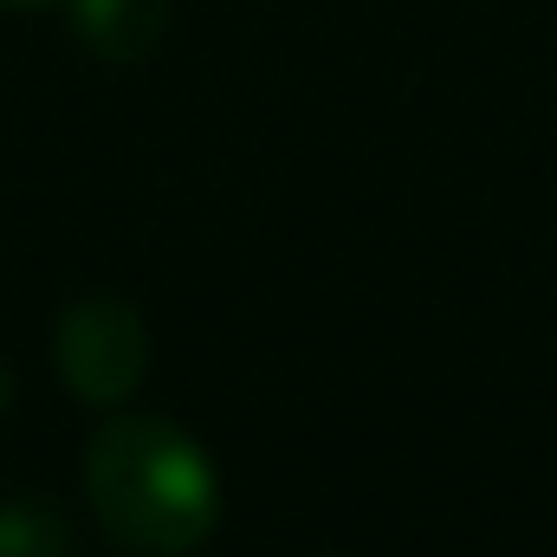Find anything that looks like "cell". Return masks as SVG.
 <instances>
[{
  "mask_svg": "<svg viewBox=\"0 0 557 557\" xmlns=\"http://www.w3.org/2000/svg\"><path fill=\"white\" fill-rule=\"evenodd\" d=\"M65 7H72V33L111 65L149 59L169 26V0H65Z\"/></svg>",
  "mask_w": 557,
  "mask_h": 557,
  "instance_id": "obj_3",
  "label": "cell"
},
{
  "mask_svg": "<svg viewBox=\"0 0 557 557\" xmlns=\"http://www.w3.org/2000/svg\"><path fill=\"white\" fill-rule=\"evenodd\" d=\"M85 493L104 532L137 552H195L221 512L208 454L175 421L156 416H124L91 434Z\"/></svg>",
  "mask_w": 557,
  "mask_h": 557,
  "instance_id": "obj_1",
  "label": "cell"
},
{
  "mask_svg": "<svg viewBox=\"0 0 557 557\" xmlns=\"http://www.w3.org/2000/svg\"><path fill=\"white\" fill-rule=\"evenodd\" d=\"M0 409H7V370H0Z\"/></svg>",
  "mask_w": 557,
  "mask_h": 557,
  "instance_id": "obj_6",
  "label": "cell"
},
{
  "mask_svg": "<svg viewBox=\"0 0 557 557\" xmlns=\"http://www.w3.org/2000/svg\"><path fill=\"white\" fill-rule=\"evenodd\" d=\"M0 557H65V539L39 506H7L0 512Z\"/></svg>",
  "mask_w": 557,
  "mask_h": 557,
  "instance_id": "obj_4",
  "label": "cell"
},
{
  "mask_svg": "<svg viewBox=\"0 0 557 557\" xmlns=\"http://www.w3.org/2000/svg\"><path fill=\"white\" fill-rule=\"evenodd\" d=\"M0 7H52V0H0Z\"/></svg>",
  "mask_w": 557,
  "mask_h": 557,
  "instance_id": "obj_5",
  "label": "cell"
},
{
  "mask_svg": "<svg viewBox=\"0 0 557 557\" xmlns=\"http://www.w3.org/2000/svg\"><path fill=\"white\" fill-rule=\"evenodd\" d=\"M52 357L78 403H124L149 370V331L124 298H85L59 318Z\"/></svg>",
  "mask_w": 557,
  "mask_h": 557,
  "instance_id": "obj_2",
  "label": "cell"
}]
</instances>
